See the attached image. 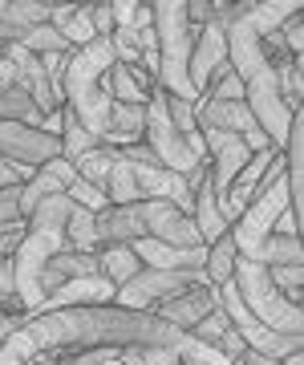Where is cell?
<instances>
[{
    "instance_id": "cell-21",
    "label": "cell",
    "mask_w": 304,
    "mask_h": 365,
    "mask_svg": "<svg viewBox=\"0 0 304 365\" xmlns=\"http://www.w3.org/2000/svg\"><path fill=\"white\" fill-rule=\"evenodd\" d=\"M236 244H231V235H224V240H215L211 248H207V260H203V276H207V284L219 288L231 280V272H236Z\"/></svg>"
},
{
    "instance_id": "cell-13",
    "label": "cell",
    "mask_w": 304,
    "mask_h": 365,
    "mask_svg": "<svg viewBox=\"0 0 304 365\" xmlns=\"http://www.w3.org/2000/svg\"><path fill=\"white\" fill-rule=\"evenodd\" d=\"M215 309H219V288L199 284V288H187L183 297H174V300H167V304H159V309H154V317H159V321H167V325H174V329H183V333H191V329H195L207 313H215Z\"/></svg>"
},
{
    "instance_id": "cell-25",
    "label": "cell",
    "mask_w": 304,
    "mask_h": 365,
    "mask_svg": "<svg viewBox=\"0 0 304 365\" xmlns=\"http://www.w3.org/2000/svg\"><path fill=\"white\" fill-rule=\"evenodd\" d=\"M106 199L110 207H126V203H142V195H138V187H134V175H130V163H122V158H114V170H110L106 179Z\"/></svg>"
},
{
    "instance_id": "cell-7",
    "label": "cell",
    "mask_w": 304,
    "mask_h": 365,
    "mask_svg": "<svg viewBox=\"0 0 304 365\" xmlns=\"http://www.w3.org/2000/svg\"><path fill=\"white\" fill-rule=\"evenodd\" d=\"M231 284H236L243 309H248L260 325H268L272 333H284V337H304V313L300 304H292L276 292V284L268 280V268L256 260H236V272H231Z\"/></svg>"
},
{
    "instance_id": "cell-1",
    "label": "cell",
    "mask_w": 304,
    "mask_h": 365,
    "mask_svg": "<svg viewBox=\"0 0 304 365\" xmlns=\"http://www.w3.org/2000/svg\"><path fill=\"white\" fill-rule=\"evenodd\" d=\"M183 329L159 321L154 313H130L118 304L53 309L33 313L0 345V365H57L78 353H126V349H187Z\"/></svg>"
},
{
    "instance_id": "cell-11",
    "label": "cell",
    "mask_w": 304,
    "mask_h": 365,
    "mask_svg": "<svg viewBox=\"0 0 304 365\" xmlns=\"http://www.w3.org/2000/svg\"><path fill=\"white\" fill-rule=\"evenodd\" d=\"M227 41H224V25H207L195 29V49H191V66H187V78H191V90L195 98L211 90L215 81L227 73Z\"/></svg>"
},
{
    "instance_id": "cell-36",
    "label": "cell",
    "mask_w": 304,
    "mask_h": 365,
    "mask_svg": "<svg viewBox=\"0 0 304 365\" xmlns=\"http://www.w3.org/2000/svg\"><path fill=\"white\" fill-rule=\"evenodd\" d=\"M276 365H304V357H300V353H288V357H280Z\"/></svg>"
},
{
    "instance_id": "cell-32",
    "label": "cell",
    "mask_w": 304,
    "mask_h": 365,
    "mask_svg": "<svg viewBox=\"0 0 304 365\" xmlns=\"http://www.w3.org/2000/svg\"><path fill=\"white\" fill-rule=\"evenodd\" d=\"M0 223H21V187L0 191Z\"/></svg>"
},
{
    "instance_id": "cell-34",
    "label": "cell",
    "mask_w": 304,
    "mask_h": 365,
    "mask_svg": "<svg viewBox=\"0 0 304 365\" xmlns=\"http://www.w3.org/2000/svg\"><path fill=\"white\" fill-rule=\"evenodd\" d=\"M16 304V292H13V260H0V309ZM25 317V313H21Z\"/></svg>"
},
{
    "instance_id": "cell-6",
    "label": "cell",
    "mask_w": 304,
    "mask_h": 365,
    "mask_svg": "<svg viewBox=\"0 0 304 365\" xmlns=\"http://www.w3.org/2000/svg\"><path fill=\"white\" fill-rule=\"evenodd\" d=\"M288 211V182H284V150L272 158V167L264 170V179L256 187V195L248 199V207L239 211V220L231 223V244H236V256L243 260H256L264 240L272 235L276 220Z\"/></svg>"
},
{
    "instance_id": "cell-15",
    "label": "cell",
    "mask_w": 304,
    "mask_h": 365,
    "mask_svg": "<svg viewBox=\"0 0 304 365\" xmlns=\"http://www.w3.org/2000/svg\"><path fill=\"white\" fill-rule=\"evenodd\" d=\"M191 220H195V227H199V235H203V244H207V248H211L215 240H224V235L231 232V223H227V215H224V207H219V199H215L207 175H203L199 187H195V199H191Z\"/></svg>"
},
{
    "instance_id": "cell-4",
    "label": "cell",
    "mask_w": 304,
    "mask_h": 365,
    "mask_svg": "<svg viewBox=\"0 0 304 365\" xmlns=\"http://www.w3.org/2000/svg\"><path fill=\"white\" fill-rule=\"evenodd\" d=\"M118 66L110 41H90L81 49L69 53L61 69V106L78 118L81 126L106 146L110 130V98H106V73Z\"/></svg>"
},
{
    "instance_id": "cell-2",
    "label": "cell",
    "mask_w": 304,
    "mask_h": 365,
    "mask_svg": "<svg viewBox=\"0 0 304 365\" xmlns=\"http://www.w3.org/2000/svg\"><path fill=\"white\" fill-rule=\"evenodd\" d=\"M292 13H300V0H264V4H239V13L224 25V41H227V66L243 86V106L251 110V118L260 122L264 138L276 150H284L288 138L292 114L284 106L280 93V66L268 57L264 37L280 33V25Z\"/></svg>"
},
{
    "instance_id": "cell-8",
    "label": "cell",
    "mask_w": 304,
    "mask_h": 365,
    "mask_svg": "<svg viewBox=\"0 0 304 365\" xmlns=\"http://www.w3.org/2000/svg\"><path fill=\"white\" fill-rule=\"evenodd\" d=\"M199 284H207L203 272H154V268H142L130 284H122L114 292V304L130 309V313H154L159 304L183 297L187 288H199Z\"/></svg>"
},
{
    "instance_id": "cell-26",
    "label": "cell",
    "mask_w": 304,
    "mask_h": 365,
    "mask_svg": "<svg viewBox=\"0 0 304 365\" xmlns=\"http://www.w3.org/2000/svg\"><path fill=\"white\" fill-rule=\"evenodd\" d=\"M268 280L276 284V292L292 304H300L304 292V264H284V268H268Z\"/></svg>"
},
{
    "instance_id": "cell-29",
    "label": "cell",
    "mask_w": 304,
    "mask_h": 365,
    "mask_svg": "<svg viewBox=\"0 0 304 365\" xmlns=\"http://www.w3.org/2000/svg\"><path fill=\"white\" fill-rule=\"evenodd\" d=\"M69 203H78V207H85V211H93V215H102V211L110 207L106 203V195L98 191V187H90V182H81V179H73L69 182Z\"/></svg>"
},
{
    "instance_id": "cell-28",
    "label": "cell",
    "mask_w": 304,
    "mask_h": 365,
    "mask_svg": "<svg viewBox=\"0 0 304 365\" xmlns=\"http://www.w3.org/2000/svg\"><path fill=\"white\" fill-rule=\"evenodd\" d=\"M227 329H231V321L224 317V309H215V313H207L203 321H199L187 337H195V341H203V345H219V337H224Z\"/></svg>"
},
{
    "instance_id": "cell-27",
    "label": "cell",
    "mask_w": 304,
    "mask_h": 365,
    "mask_svg": "<svg viewBox=\"0 0 304 365\" xmlns=\"http://www.w3.org/2000/svg\"><path fill=\"white\" fill-rule=\"evenodd\" d=\"M57 33L69 41V49H81V45L98 41V33H93V25H90V4H78V9H73V16H69Z\"/></svg>"
},
{
    "instance_id": "cell-33",
    "label": "cell",
    "mask_w": 304,
    "mask_h": 365,
    "mask_svg": "<svg viewBox=\"0 0 304 365\" xmlns=\"http://www.w3.org/2000/svg\"><path fill=\"white\" fill-rule=\"evenodd\" d=\"M28 179H33V170L13 167V163H4V158H0V191H4V187H25Z\"/></svg>"
},
{
    "instance_id": "cell-24",
    "label": "cell",
    "mask_w": 304,
    "mask_h": 365,
    "mask_svg": "<svg viewBox=\"0 0 304 365\" xmlns=\"http://www.w3.org/2000/svg\"><path fill=\"white\" fill-rule=\"evenodd\" d=\"M256 264H264V268H284V264H304L300 256V235H268Z\"/></svg>"
},
{
    "instance_id": "cell-9",
    "label": "cell",
    "mask_w": 304,
    "mask_h": 365,
    "mask_svg": "<svg viewBox=\"0 0 304 365\" xmlns=\"http://www.w3.org/2000/svg\"><path fill=\"white\" fill-rule=\"evenodd\" d=\"M195 130H224V134H236L248 143L251 155L260 150H276V146L264 138L260 122L251 118V110L243 102H219V98H199L195 102Z\"/></svg>"
},
{
    "instance_id": "cell-23",
    "label": "cell",
    "mask_w": 304,
    "mask_h": 365,
    "mask_svg": "<svg viewBox=\"0 0 304 365\" xmlns=\"http://www.w3.org/2000/svg\"><path fill=\"white\" fill-rule=\"evenodd\" d=\"M114 158H118V150H110V146H98V150H90V155H81L78 163H73V170H78V179L81 182H90V187H106L110 179V170H114ZM106 195V191H102ZM110 203V199H106Z\"/></svg>"
},
{
    "instance_id": "cell-10",
    "label": "cell",
    "mask_w": 304,
    "mask_h": 365,
    "mask_svg": "<svg viewBox=\"0 0 304 365\" xmlns=\"http://www.w3.org/2000/svg\"><path fill=\"white\" fill-rule=\"evenodd\" d=\"M0 158L13 167L37 170L45 163L61 158V138L41 126H21V122H0Z\"/></svg>"
},
{
    "instance_id": "cell-3",
    "label": "cell",
    "mask_w": 304,
    "mask_h": 365,
    "mask_svg": "<svg viewBox=\"0 0 304 365\" xmlns=\"http://www.w3.org/2000/svg\"><path fill=\"white\" fill-rule=\"evenodd\" d=\"M69 195H49L41 199L33 215L25 220V240L13 256V292H16V309L25 317H33L45 304V292H41V276L49 268L53 256L65 252V223H69Z\"/></svg>"
},
{
    "instance_id": "cell-5",
    "label": "cell",
    "mask_w": 304,
    "mask_h": 365,
    "mask_svg": "<svg viewBox=\"0 0 304 365\" xmlns=\"http://www.w3.org/2000/svg\"><path fill=\"white\" fill-rule=\"evenodd\" d=\"M150 13H154V57H159L154 81L162 86L167 98L195 106L199 98L191 90V78H187L191 49H195V29L187 21V4L183 0H162V4H150Z\"/></svg>"
},
{
    "instance_id": "cell-18",
    "label": "cell",
    "mask_w": 304,
    "mask_h": 365,
    "mask_svg": "<svg viewBox=\"0 0 304 365\" xmlns=\"http://www.w3.org/2000/svg\"><path fill=\"white\" fill-rule=\"evenodd\" d=\"M53 4L41 0H0V25L9 29H33V25H49Z\"/></svg>"
},
{
    "instance_id": "cell-22",
    "label": "cell",
    "mask_w": 304,
    "mask_h": 365,
    "mask_svg": "<svg viewBox=\"0 0 304 365\" xmlns=\"http://www.w3.org/2000/svg\"><path fill=\"white\" fill-rule=\"evenodd\" d=\"M106 98L114 106H146L150 102V93L138 86V78H134L126 66H114L106 73Z\"/></svg>"
},
{
    "instance_id": "cell-38",
    "label": "cell",
    "mask_w": 304,
    "mask_h": 365,
    "mask_svg": "<svg viewBox=\"0 0 304 365\" xmlns=\"http://www.w3.org/2000/svg\"><path fill=\"white\" fill-rule=\"evenodd\" d=\"M0 90H4V81H0Z\"/></svg>"
},
{
    "instance_id": "cell-31",
    "label": "cell",
    "mask_w": 304,
    "mask_h": 365,
    "mask_svg": "<svg viewBox=\"0 0 304 365\" xmlns=\"http://www.w3.org/2000/svg\"><path fill=\"white\" fill-rule=\"evenodd\" d=\"M25 240V220L21 223H0V260H13L16 248Z\"/></svg>"
},
{
    "instance_id": "cell-12",
    "label": "cell",
    "mask_w": 304,
    "mask_h": 365,
    "mask_svg": "<svg viewBox=\"0 0 304 365\" xmlns=\"http://www.w3.org/2000/svg\"><path fill=\"white\" fill-rule=\"evenodd\" d=\"M142 223H146V240H159V244H171V248H207L195 220L187 211L171 207V203L142 199Z\"/></svg>"
},
{
    "instance_id": "cell-35",
    "label": "cell",
    "mask_w": 304,
    "mask_h": 365,
    "mask_svg": "<svg viewBox=\"0 0 304 365\" xmlns=\"http://www.w3.org/2000/svg\"><path fill=\"white\" fill-rule=\"evenodd\" d=\"M272 232H276V235H300V220H296L292 211H284V215L276 220V227H272Z\"/></svg>"
},
{
    "instance_id": "cell-17",
    "label": "cell",
    "mask_w": 304,
    "mask_h": 365,
    "mask_svg": "<svg viewBox=\"0 0 304 365\" xmlns=\"http://www.w3.org/2000/svg\"><path fill=\"white\" fill-rule=\"evenodd\" d=\"M138 272H142V264H138V256H134L130 244H110V248H98V276H102L106 284H114V292H118L122 284H130Z\"/></svg>"
},
{
    "instance_id": "cell-16",
    "label": "cell",
    "mask_w": 304,
    "mask_h": 365,
    "mask_svg": "<svg viewBox=\"0 0 304 365\" xmlns=\"http://www.w3.org/2000/svg\"><path fill=\"white\" fill-rule=\"evenodd\" d=\"M142 126H146V106H114V102H110L106 146H110V150L138 146V143H142Z\"/></svg>"
},
{
    "instance_id": "cell-30",
    "label": "cell",
    "mask_w": 304,
    "mask_h": 365,
    "mask_svg": "<svg viewBox=\"0 0 304 365\" xmlns=\"http://www.w3.org/2000/svg\"><path fill=\"white\" fill-rule=\"evenodd\" d=\"M276 37H280V45L292 53V61H300V53H304V9H300V13H292L288 21L280 25Z\"/></svg>"
},
{
    "instance_id": "cell-19",
    "label": "cell",
    "mask_w": 304,
    "mask_h": 365,
    "mask_svg": "<svg viewBox=\"0 0 304 365\" xmlns=\"http://www.w3.org/2000/svg\"><path fill=\"white\" fill-rule=\"evenodd\" d=\"M98 146L102 143L81 126L78 118L69 114L65 106H61V158H65V163H78L81 155H90V150H98Z\"/></svg>"
},
{
    "instance_id": "cell-14",
    "label": "cell",
    "mask_w": 304,
    "mask_h": 365,
    "mask_svg": "<svg viewBox=\"0 0 304 365\" xmlns=\"http://www.w3.org/2000/svg\"><path fill=\"white\" fill-rule=\"evenodd\" d=\"M90 304H114V284H106L102 276H85V280H69L57 292L45 297L37 313H53V309H90Z\"/></svg>"
},
{
    "instance_id": "cell-37",
    "label": "cell",
    "mask_w": 304,
    "mask_h": 365,
    "mask_svg": "<svg viewBox=\"0 0 304 365\" xmlns=\"http://www.w3.org/2000/svg\"><path fill=\"white\" fill-rule=\"evenodd\" d=\"M231 365H243V357H239V361H231Z\"/></svg>"
},
{
    "instance_id": "cell-20",
    "label": "cell",
    "mask_w": 304,
    "mask_h": 365,
    "mask_svg": "<svg viewBox=\"0 0 304 365\" xmlns=\"http://www.w3.org/2000/svg\"><path fill=\"white\" fill-rule=\"evenodd\" d=\"M0 122H21V126H41L45 118H41V110L33 106V98H28L21 86H4L0 90Z\"/></svg>"
}]
</instances>
